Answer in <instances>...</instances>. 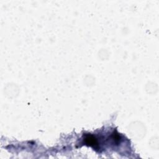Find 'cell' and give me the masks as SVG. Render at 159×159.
Returning a JSON list of instances; mask_svg holds the SVG:
<instances>
[{"mask_svg": "<svg viewBox=\"0 0 159 159\" xmlns=\"http://www.w3.org/2000/svg\"><path fill=\"white\" fill-rule=\"evenodd\" d=\"M85 143L86 145H89L91 147H94V148H97L98 147V141L95 137H94L93 135H86V137L84 139Z\"/></svg>", "mask_w": 159, "mask_h": 159, "instance_id": "cell-1", "label": "cell"}]
</instances>
